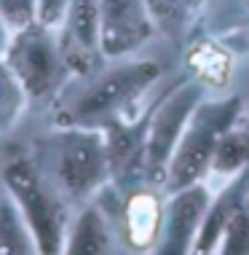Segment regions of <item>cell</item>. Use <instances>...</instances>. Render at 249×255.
I'll return each instance as SVG.
<instances>
[{
  "label": "cell",
  "instance_id": "cell-1",
  "mask_svg": "<svg viewBox=\"0 0 249 255\" xmlns=\"http://www.w3.org/2000/svg\"><path fill=\"white\" fill-rule=\"evenodd\" d=\"M174 73L177 54L166 46H156L131 57L102 59L88 73L73 75L51 108L35 119L91 129L137 119L164 92Z\"/></svg>",
  "mask_w": 249,
  "mask_h": 255
},
{
  "label": "cell",
  "instance_id": "cell-2",
  "mask_svg": "<svg viewBox=\"0 0 249 255\" xmlns=\"http://www.w3.org/2000/svg\"><path fill=\"white\" fill-rule=\"evenodd\" d=\"M24 148L75 210L94 202L113 183L102 129L38 121L32 134L24 140Z\"/></svg>",
  "mask_w": 249,
  "mask_h": 255
},
{
  "label": "cell",
  "instance_id": "cell-3",
  "mask_svg": "<svg viewBox=\"0 0 249 255\" xmlns=\"http://www.w3.org/2000/svg\"><path fill=\"white\" fill-rule=\"evenodd\" d=\"M0 191L8 194L16 210L22 212L35 239L38 255H62L67 231L75 218V207L38 169L24 142L13 148L0 164Z\"/></svg>",
  "mask_w": 249,
  "mask_h": 255
},
{
  "label": "cell",
  "instance_id": "cell-4",
  "mask_svg": "<svg viewBox=\"0 0 249 255\" xmlns=\"http://www.w3.org/2000/svg\"><path fill=\"white\" fill-rule=\"evenodd\" d=\"M3 59L22 84L32 116H43L73 78L59 27L40 19H32L30 24L11 32L3 46Z\"/></svg>",
  "mask_w": 249,
  "mask_h": 255
},
{
  "label": "cell",
  "instance_id": "cell-5",
  "mask_svg": "<svg viewBox=\"0 0 249 255\" xmlns=\"http://www.w3.org/2000/svg\"><path fill=\"white\" fill-rule=\"evenodd\" d=\"M244 108L247 100L241 92L214 94V97H204L198 102L169 158V167L164 175L166 194H174V191L196 183H206L214 150H217L223 134L244 116Z\"/></svg>",
  "mask_w": 249,
  "mask_h": 255
},
{
  "label": "cell",
  "instance_id": "cell-6",
  "mask_svg": "<svg viewBox=\"0 0 249 255\" xmlns=\"http://www.w3.org/2000/svg\"><path fill=\"white\" fill-rule=\"evenodd\" d=\"M166 191L161 183L134 180L115 185L110 183L94 202L107 212L118 242L126 255H150L161 237Z\"/></svg>",
  "mask_w": 249,
  "mask_h": 255
},
{
  "label": "cell",
  "instance_id": "cell-7",
  "mask_svg": "<svg viewBox=\"0 0 249 255\" xmlns=\"http://www.w3.org/2000/svg\"><path fill=\"white\" fill-rule=\"evenodd\" d=\"M204 97V89L188 75H182L177 67V73L171 75V81L164 86L148 113V129H145V177L148 180L164 185L166 167L179 142V134Z\"/></svg>",
  "mask_w": 249,
  "mask_h": 255
},
{
  "label": "cell",
  "instance_id": "cell-8",
  "mask_svg": "<svg viewBox=\"0 0 249 255\" xmlns=\"http://www.w3.org/2000/svg\"><path fill=\"white\" fill-rule=\"evenodd\" d=\"M96 27H99V51L105 59L131 57L164 46L158 40L148 0H99Z\"/></svg>",
  "mask_w": 249,
  "mask_h": 255
},
{
  "label": "cell",
  "instance_id": "cell-9",
  "mask_svg": "<svg viewBox=\"0 0 249 255\" xmlns=\"http://www.w3.org/2000/svg\"><path fill=\"white\" fill-rule=\"evenodd\" d=\"M177 67L182 75H188L204 89L206 97L236 92L239 57L217 35L193 32L177 54Z\"/></svg>",
  "mask_w": 249,
  "mask_h": 255
},
{
  "label": "cell",
  "instance_id": "cell-10",
  "mask_svg": "<svg viewBox=\"0 0 249 255\" xmlns=\"http://www.w3.org/2000/svg\"><path fill=\"white\" fill-rule=\"evenodd\" d=\"M209 199H212L209 183H196L166 196L161 237H158L150 255H190Z\"/></svg>",
  "mask_w": 249,
  "mask_h": 255
},
{
  "label": "cell",
  "instance_id": "cell-11",
  "mask_svg": "<svg viewBox=\"0 0 249 255\" xmlns=\"http://www.w3.org/2000/svg\"><path fill=\"white\" fill-rule=\"evenodd\" d=\"M62 255H126L99 202H88L75 210Z\"/></svg>",
  "mask_w": 249,
  "mask_h": 255
},
{
  "label": "cell",
  "instance_id": "cell-12",
  "mask_svg": "<svg viewBox=\"0 0 249 255\" xmlns=\"http://www.w3.org/2000/svg\"><path fill=\"white\" fill-rule=\"evenodd\" d=\"M148 8L156 22L158 40L166 49L179 54L188 38L198 30L204 0H148Z\"/></svg>",
  "mask_w": 249,
  "mask_h": 255
},
{
  "label": "cell",
  "instance_id": "cell-13",
  "mask_svg": "<svg viewBox=\"0 0 249 255\" xmlns=\"http://www.w3.org/2000/svg\"><path fill=\"white\" fill-rule=\"evenodd\" d=\"M27 116H30V100L0 51V137L13 134Z\"/></svg>",
  "mask_w": 249,
  "mask_h": 255
},
{
  "label": "cell",
  "instance_id": "cell-14",
  "mask_svg": "<svg viewBox=\"0 0 249 255\" xmlns=\"http://www.w3.org/2000/svg\"><path fill=\"white\" fill-rule=\"evenodd\" d=\"M0 255H38L35 239L8 194H0Z\"/></svg>",
  "mask_w": 249,
  "mask_h": 255
},
{
  "label": "cell",
  "instance_id": "cell-15",
  "mask_svg": "<svg viewBox=\"0 0 249 255\" xmlns=\"http://www.w3.org/2000/svg\"><path fill=\"white\" fill-rule=\"evenodd\" d=\"M249 22V0H204V11L196 32L223 35Z\"/></svg>",
  "mask_w": 249,
  "mask_h": 255
},
{
  "label": "cell",
  "instance_id": "cell-16",
  "mask_svg": "<svg viewBox=\"0 0 249 255\" xmlns=\"http://www.w3.org/2000/svg\"><path fill=\"white\" fill-rule=\"evenodd\" d=\"M212 255H249V210L244 204L231 212Z\"/></svg>",
  "mask_w": 249,
  "mask_h": 255
},
{
  "label": "cell",
  "instance_id": "cell-17",
  "mask_svg": "<svg viewBox=\"0 0 249 255\" xmlns=\"http://www.w3.org/2000/svg\"><path fill=\"white\" fill-rule=\"evenodd\" d=\"M0 19L13 32L38 19V0H0Z\"/></svg>",
  "mask_w": 249,
  "mask_h": 255
},
{
  "label": "cell",
  "instance_id": "cell-18",
  "mask_svg": "<svg viewBox=\"0 0 249 255\" xmlns=\"http://www.w3.org/2000/svg\"><path fill=\"white\" fill-rule=\"evenodd\" d=\"M223 43L231 49L236 57H249V22L241 24V27H233V30L223 32V35H217Z\"/></svg>",
  "mask_w": 249,
  "mask_h": 255
},
{
  "label": "cell",
  "instance_id": "cell-19",
  "mask_svg": "<svg viewBox=\"0 0 249 255\" xmlns=\"http://www.w3.org/2000/svg\"><path fill=\"white\" fill-rule=\"evenodd\" d=\"M70 0H38V19L46 24H62Z\"/></svg>",
  "mask_w": 249,
  "mask_h": 255
},
{
  "label": "cell",
  "instance_id": "cell-20",
  "mask_svg": "<svg viewBox=\"0 0 249 255\" xmlns=\"http://www.w3.org/2000/svg\"><path fill=\"white\" fill-rule=\"evenodd\" d=\"M96 3H99V0H70L67 13L73 11V16L81 13V19H94L96 16Z\"/></svg>",
  "mask_w": 249,
  "mask_h": 255
},
{
  "label": "cell",
  "instance_id": "cell-21",
  "mask_svg": "<svg viewBox=\"0 0 249 255\" xmlns=\"http://www.w3.org/2000/svg\"><path fill=\"white\" fill-rule=\"evenodd\" d=\"M8 35H11V30L5 27L3 19H0V51H3V46H5V40H8Z\"/></svg>",
  "mask_w": 249,
  "mask_h": 255
},
{
  "label": "cell",
  "instance_id": "cell-22",
  "mask_svg": "<svg viewBox=\"0 0 249 255\" xmlns=\"http://www.w3.org/2000/svg\"><path fill=\"white\" fill-rule=\"evenodd\" d=\"M241 204L249 210V175H247V185H244V194H241Z\"/></svg>",
  "mask_w": 249,
  "mask_h": 255
}]
</instances>
